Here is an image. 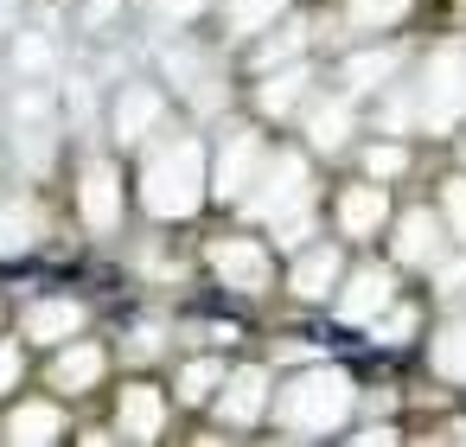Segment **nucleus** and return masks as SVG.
<instances>
[{
  "instance_id": "obj_28",
  "label": "nucleus",
  "mask_w": 466,
  "mask_h": 447,
  "mask_svg": "<svg viewBox=\"0 0 466 447\" xmlns=\"http://www.w3.org/2000/svg\"><path fill=\"white\" fill-rule=\"evenodd\" d=\"M402 7L409 0H351V20L358 26H390V20H402Z\"/></svg>"
},
{
  "instance_id": "obj_13",
  "label": "nucleus",
  "mask_w": 466,
  "mask_h": 447,
  "mask_svg": "<svg viewBox=\"0 0 466 447\" xmlns=\"http://www.w3.org/2000/svg\"><path fill=\"white\" fill-rule=\"evenodd\" d=\"M116 434H128V441H160V434H167V390L128 383V390L116 396Z\"/></svg>"
},
{
  "instance_id": "obj_33",
  "label": "nucleus",
  "mask_w": 466,
  "mask_h": 447,
  "mask_svg": "<svg viewBox=\"0 0 466 447\" xmlns=\"http://www.w3.org/2000/svg\"><path fill=\"white\" fill-rule=\"evenodd\" d=\"M434 294H466V262H434Z\"/></svg>"
},
{
  "instance_id": "obj_17",
  "label": "nucleus",
  "mask_w": 466,
  "mask_h": 447,
  "mask_svg": "<svg viewBox=\"0 0 466 447\" xmlns=\"http://www.w3.org/2000/svg\"><path fill=\"white\" fill-rule=\"evenodd\" d=\"M307 90H313V71H307L300 58H294L288 71H275V65H268V71H262V84H256V109H262V116H294Z\"/></svg>"
},
{
  "instance_id": "obj_3",
  "label": "nucleus",
  "mask_w": 466,
  "mask_h": 447,
  "mask_svg": "<svg viewBox=\"0 0 466 447\" xmlns=\"http://www.w3.org/2000/svg\"><path fill=\"white\" fill-rule=\"evenodd\" d=\"M351 402H358L351 377L332 371V364H313V371H300V377L281 390L275 422H281L288 434H332V428L351 415Z\"/></svg>"
},
{
  "instance_id": "obj_24",
  "label": "nucleus",
  "mask_w": 466,
  "mask_h": 447,
  "mask_svg": "<svg viewBox=\"0 0 466 447\" xmlns=\"http://www.w3.org/2000/svg\"><path fill=\"white\" fill-rule=\"evenodd\" d=\"M434 371H441L447 383H466V313L434 339Z\"/></svg>"
},
{
  "instance_id": "obj_22",
  "label": "nucleus",
  "mask_w": 466,
  "mask_h": 447,
  "mask_svg": "<svg viewBox=\"0 0 466 447\" xmlns=\"http://www.w3.org/2000/svg\"><path fill=\"white\" fill-rule=\"evenodd\" d=\"M224 358H186V371H179V402H211V390L224 383Z\"/></svg>"
},
{
  "instance_id": "obj_27",
  "label": "nucleus",
  "mask_w": 466,
  "mask_h": 447,
  "mask_svg": "<svg viewBox=\"0 0 466 447\" xmlns=\"http://www.w3.org/2000/svg\"><path fill=\"white\" fill-rule=\"evenodd\" d=\"M402 167H409L402 141H370V147H364V179H383V186H390Z\"/></svg>"
},
{
  "instance_id": "obj_29",
  "label": "nucleus",
  "mask_w": 466,
  "mask_h": 447,
  "mask_svg": "<svg viewBox=\"0 0 466 447\" xmlns=\"http://www.w3.org/2000/svg\"><path fill=\"white\" fill-rule=\"evenodd\" d=\"M167 351V326H141L135 339H128V364H154Z\"/></svg>"
},
{
  "instance_id": "obj_20",
  "label": "nucleus",
  "mask_w": 466,
  "mask_h": 447,
  "mask_svg": "<svg viewBox=\"0 0 466 447\" xmlns=\"http://www.w3.org/2000/svg\"><path fill=\"white\" fill-rule=\"evenodd\" d=\"M39 237V211L26 198H0V256H20Z\"/></svg>"
},
{
  "instance_id": "obj_14",
  "label": "nucleus",
  "mask_w": 466,
  "mask_h": 447,
  "mask_svg": "<svg viewBox=\"0 0 466 447\" xmlns=\"http://www.w3.org/2000/svg\"><path fill=\"white\" fill-rule=\"evenodd\" d=\"M339 275H345V256H339L332 243H300V256H294V269H288V288H294L300 300H326V294L339 288Z\"/></svg>"
},
{
  "instance_id": "obj_26",
  "label": "nucleus",
  "mask_w": 466,
  "mask_h": 447,
  "mask_svg": "<svg viewBox=\"0 0 466 447\" xmlns=\"http://www.w3.org/2000/svg\"><path fill=\"white\" fill-rule=\"evenodd\" d=\"M415 326H421V313H415L409 300H390V307L370 320V332H377L383 345H402V339H415Z\"/></svg>"
},
{
  "instance_id": "obj_23",
  "label": "nucleus",
  "mask_w": 466,
  "mask_h": 447,
  "mask_svg": "<svg viewBox=\"0 0 466 447\" xmlns=\"http://www.w3.org/2000/svg\"><path fill=\"white\" fill-rule=\"evenodd\" d=\"M281 14H288V0H224L230 33H262V26H275Z\"/></svg>"
},
{
  "instance_id": "obj_25",
  "label": "nucleus",
  "mask_w": 466,
  "mask_h": 447,
  "mask_svg": "<svg viewBox=\"0 0 466 447\" xmlns=\"http://www.w3.org/2000/svg\"><path fill=\"white\" fill-rule=\"evenodd\" d=\"M390 71H396V52H364V58H345V97L377 90Z\"/></svg>"
},
{
  "instance_id": "obj_1",
  "label": "nucleus",
  "mask_w": 466,
  "mask_h": 447,
  "mask_svg": "<svg viewBox=\"0 0 466 447\" xmlns=\"http://www.w3.org/2000/svg\"><path fill=\"white\" fill-rule=\"evenodd\" d=\"M237 211L268 224L275 243H307V230H313V167L300 154H268L256 186L237 198Z\"/></svg>"
},
{
  "instance_id": "obj_7",
  "label": "nucleus",
  "mask_w": 466,
  "mask_h": 447,
  "mask_svg": "<svg viewBox=\"0 0 466 447\" xmlns=\"http://www.w3.org/2000/svg\"><path fill=\"white\" fill-rule=\"evenodd\" d=\"M390 300H396V275L383 262H364V269H345L339 275V320L345 326H370Z\"/></svg>"
},
{
  "instance_id": "obj_21",
  "label": "nucleus",
  "mask_w": 466,
  "mask_h": 447,
  "mask_svg": "<svg viewBox=\"0 0 466 447\" xmlns=\"http://www.w3.org/2000/svg\"><path fill=\"white\" fill-rule=\"evenodd\" d=\"M167 77H173L179 90H192V97H198V109H218V84L205 77V65H198V52H192V46L167 52Z\"/></svg>"
},
{
  "instance_id": "obj_18",
  "label": "nucleus",
  "mask_w": 466,
  "mask_h": 447,
  "mask_svg": "<svg viewBox=\"0 0 466 447\" xmlns=\"http://www.w3.org/2000/svg\"><path fill=\"white\" fill-rule=\"evenodd\" d=\"M351 97H319L313 109H307V141H313V154H339L345 141H351Z\"/></svg>"
},
{
  "instance_id": "obj_16",
  "label": "nucleus",
  "mask_w": 466,
  "mask_h": 447,
  "mask_svg": "<svg viewBox=\"0 0 466 447\" xmlns=\"http://www.w3.org/2000/svg\"><path fill=\"white\" fill-rule=\"evenodd\" d=\"M390 249H396L402 269H434V262L447 256V249H441V218H434V211H402Z\"/></svg>"
},
{
  "instance_id": "obj_9",
  "label": "nucleus",
  "mask_w": 466,
  "mask_h": 447,
  "mask_svg": "<svg viewBox=\"0 0 466 447\" xmlns=\"http://www.w3.org/2000/svg\"><path fill=\"white\" fill-rule=\"evenodd\" d=\"M77 211H84V224L96 237H109L122 224V173H116V160H84V173H77Z\"/></svg>"
},
{
  "instance_id": "obj_10",
  "label": "nucleus",
  "mask_w": 466,
  "mask_h": 447,
  "mask_svg": "<svg viewBox=\"0 0 466 447\" xmlns=\"http://www.w3.org/2000/svg\"><path fill=\"white\" fill-rule=\"evenodd\" d=\"M160 122H167V90H154V84H128V90L116 97L109 135H116L122 147H141V141L160 135Z\"/></svg>"
},
{
  "instance_id": "obj_30",
  "label": "nucleus",
  "mask_w": 466,
  "mask_h": 447,
  "mask_svg": "<svg viewBox=\"0 0 466 447\" xmlns=\"http://www.w3.org/2000/svg\"><path fill=\"white\" fill-rule=\"evenodd\" d=\"M14 65H20V71H46V65H52V46H46L39 33H26V39L14 46Z\"/></svg>"
},
{
  "instance_id": "obj_32",
  "label": "nucleus",
  "mask_w": 466,
  "mask_h": 447,
  "mask_svg": "<svg viewBox=\"0 0 466 447\" xmlns=\"http://www.w3.org/2000/svg\"><path fill=\"white\" fill-rule=\"evenodd\" d=\"M20 377H26V351L20 345H0V396H7Z\"/></svg>"
},
{
  "instance_id": "obj_36",
  "label": "nucleus",
  "mask_w": 466,
  "mask_h": 447,
  "mask_svg": "<svg viewBox=\"0 0 466 447\" xmlns=\"http://www.w3.org/2000/svg\"><path fill=\"white\" fill-rule=\"evenodd\" d=\"M460 7H466V0H460Z\"/></svg>"
},
{
  "instance_id": "obj_5",
  "label": "nucleus",
  "mask_w": 466,
  "mask_h": 447,
  "mask_svg": "<svg viewBox=\"0 0 466 447\" xmlns=\"http://www.w3.org/2000/svg\"><path fill=\"white\" fill-rule=\"evenodd\" d=\"M205 256H211V275H218L224 288H237V294H262V288L275 281V256H268V243H256V237H218Z\"/></svg>"
},
{
  "instance_id": "obj_15",
  "label": "nucleus",
  "mask_w": 466,
  "mask_h": 447,
  "mask_svg": "<svg viewBox=\"0 0 466 447\" xmlns=\"http://www.w3.org/2000/svg\"><path fill=\"white\" fill-rule=\"evenodd\" d=\"M0 441H20V447H46V441H65V409L52 396H26L7 422H0Z\"/></svg>"
},
{
  "instance_id": "obj_11",
  "label": "nucleus",
  "mask_w": 466,
  "mask_h": 447,
  "mask_svg": "<svg viewBox=\"0 0 466 447\" xmlns=\"http://www.w3.org/2000/svg\"><path fill=\"white\" fill-rule=\"evenodd\" d=\"M332 218H339L345 237H377V230L390 224V192H383V179H358V186H345L339 205H332Z\"/></svg>"
},
{
  "instance_id": "obj_2",
  "label": "nucleus",
  "mask_w": 466,
  "mask_h": 447,
  "mask_svg": "<svg viewBox=\"0 0 466 447\" xmlns=\"http://www.w3.org/2000/svg\"><path fill=\"white\" fill-rule=\"evenodd\" d=\"M211 192V160L192 135H173V141H154L147 160H141V205L154 218H192Z\"/></svg>"
},
{
  "instance_id": "obj_8",
  "label": "nucleus",
  "mask_w": 466,
  "mask_h": 447,
  "mask_svg": "<svg viewBox=\"0 0 466 447\" xmlns=\"http://www.w3.org/2000/svg\"><path fill=\"white\" fill-rule=\"evenodd\" d=\"M218 402V422L224 428H256L268 415V371L262 364H243V371H224V383L211 390Z\"/></svg>"
},
{
  "instance_id": "obj_4",
  "label": "nucleus",
  "mask_w": 466,
  "mask_h": 447,
  "mask_svg": "<svg viewBox=\"0 0 466 447\" xmlns=\"http://www.w3.org/2000/svg\"><path fill=\"white\" fill-rule=\"evenodd\" d=\"M415 122L421 128H453L466 116V46H441L428 65H421V84H415Z\"/></svg>"
},
{
  "instance_id": "obj_34",
  "label": "nucleus",
  "mask_w": 466,
  "mask_h": 447,
  "mask_svg": "<svg viewBox=\"0 0 466 447\" xmlns=\"http://www.w3.org/2000/svg\"><path fill=\"white\" fill-rule=\"evenodd\" d=\"M198 7H205V0H160V14H167V20H192Z\"/></svg>"
},
{
  "instance_id": "obj_6",
  "label": "nucleus",
  "mask_w": 466,
  "mask_h": 447,
  "mask_svg": "<svg viewBox=\"0 0 466 447\" xmlns=\"http://www.w3.org/2000/svg\"><path fill=\"white\" fill-rule=\"evenodd\" d=\"M262 160H268V141H262L256 128H237V135H224V147H218V160H211V192H218L224 205H237V198L256 186Z\"/></svg>"
},
{
  "instance_id": "obj_31",
  "label": "nucleus",
  "mask_w": 466,
  "mask_h": 447,
  "mask_svg": "<svg viewBox=\"0 0 466 447\" xmlns=\"http://www.w3.org/2000/svg\"><path fill=\"white\" fill-rule=\"evenodd\" d=\"M441 205H447V230H460V237H466V179H447Z\"/></svg>"
},
{
  "instance_id": "obj_35",
  "label": "nucleus",
  "mask_w": 466,
  "mask_h": 447,
  "mask_svg": "<svg viewBox=\"0 0 466 447\" xmlns=\"http://www.w3.org/2000/svg\"><path fill=\"white\" fill-rule=\"evenodd\" d=\"M460 160H466V147H460Z\"/></svg>"
},
{
  "instance_id": "obj_12",
  "label": "nucleus",
  "mask_w": 466,
  "mask_h": 447,
  "mask_svg": "<svg viewBox=\"0 0 466 447\" xmlns=\"http://www.w3.org/2000/svg\"><path fill=\"white\" fill-rule=\"evenodd\" d=\"M103 371H109V351H103V345H90V339H65L58 358H52V390H58V396H84V390L103 383Z\"/></svg>"
},
{
  "instance_id": "obj_19",
  "label": "nucleus",
  "mask_w": 466,
  "mask_h": 447,
  "mask_svg": "<svg viewBox=\"0 0 466 447\" xmlns=\"http://www.w3.org/2000/svg\"><path fill=\"white\" fill-rule=\"evenodd\" d=\"M77 332H84V307L77 300H39V307H26V339L33 345H65Z\"/></svg>"
}]
</instances>
